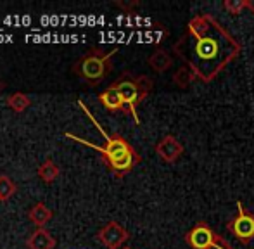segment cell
I'll return each instance as SVG.
<instances>
[{
    "label": "cell",
    "instance_id": "cell-1",
    "mask_svg": "<svg viewBox=\"0 0 254 249\" xmlns=\"http://www.w3.org/2000/svg\"><path fill=\"white\" fill-rule=\"evenodd\" d=\"M177 58L204 83H211L241 56L242 44L211 14L192 17L185 33L173 45Z\"/></svg>",
    "mask_w": 254,
    "mask_h": 249
},
{
    "label": "cell",
    "instance_id": "cell-2",
    "mask_svg": "<svg viewBox=\"0 0 254 249\" xmlns=\"http://www.w3.org/2000/svg\"><path fill=\"white\" fill-rule=\"evenodd\" d=\"M78 106L83 109L85 115H87L88 118L94 122L95 128H97V130L101 131L102 137L106 138V145H95V144H92V142L83 140V138L76 137V135H73V133H64V137L73 138V140L80 142V144H83V145H88V147H92L94 151L101 152L102 161L106 163L107 170H109V172L113 173L114 177L121 179V177L128 175V173H130L131 170H133L135 166H137L138 163L142 161L140 154L135 151V147L127 140V138L123 137V135H120V133L107 135L106 130H104L101 124H99V122L94 118V115L90 113V109H88L87 106L83 104V102L78 101Z\"/></svg>",
    "mask_w": 254,
    "mask_h": 249
},
{
    "label": "cell",
    "instance_id": "cell-3",
    "mask_svg": "<svg viewBox=\"0 0 254 249\" xmlns=\"http://www.w3.org/2000/svg\"><path fill=\"white\" fill-rule=\"evenodd\" d=\"M113 87L120 92L121 99L125 102V109H127V115L133 118L135 124H140V118H138V106L147 99V95L151 94L154 81L151 76L147 74H138L133 76L130 71L123 73L116 81L113 83Z\"/></svg>",
    "mask_w": 254,
    "mask_h": 249
},
{
    "label": "cell",
    "instance_id": "cell-4",
    "mask_svg": "<svg viewBox=\"0 0 254 249\" xmlns=\"http://www.w3.org/2000/svg\"><path fill=\"white\" fill-rule=\"evenodd\" d=\"M118 54V49L104 52L102 49H90L85 56H81L73 66V73L76 76L88 81V85H99L113 69V58Z\"/></svg>",
    "mask_w": 254,
    "mask_h": 249
},
{
    "label": "cell",
    "instance_id": "cell-5",
    "mask_svg": "<svg viewBox=\"0 0 254 249\" xmlns=\"http://www.w3.org/2000/svg\"><path fill=\"white\" fill-rule=\"evenodd\" d=\"M185 243L192 249H213V248H225V249H234L227 239L216 234L206 222H197V225L192 227L187 234H185Z\"/></svg>",
    "mask_w": 254,
    "mask_h": 249
},
{
    "label": "cell",
    "instance_id": "cell-6",
    "mask_svg": "<svg viewBox=\"0 0 254 249\" xmlns=\"http://www.w3.org/2000/svg\"><path fill=\"white\" fill-rule=\"evenodd\" d=\"M227 229L239 243L246 246L254 239V215L244 208L241 201H237V215L227 223Z\"/></svg>",
    "mask_w": 254,
    "mask_h": 249
},
{
    "label": "cell",
    "instance_id": "cell-7",
    "mask_svg": "<svg viewBox=\"0 0 254 249\" xmlns=\"http://www.w3.org/2000/svg\"><path fill=\"white\" fill-rule=\"evenodd\" d=\"M95 237L107 249H123V244L130 239V234L125 227H121L120 223L113 220V222H107Z\"/></svg>",
    "mask_w": 254,
    "mask_h": 249
},
{
    "label": "cell",
    "instance_id": "cell-8",
    "mask_svg": "<svg viewBox=\"0 0 254 249\" xmlns=\"http://www.w3.org/2000/svg\"><path fill=\"white\" fill-rule=\"evenodd\" d=\"M154 151L157 152L161 159L164 163H177L178 158L184 154V145L180 144L175 135H164L156 145H154Z\"/></svg>",
    "mask_w": 254,
    "mask_h": 249
},
{
    "label": "cell",
    "instance_id": "cell-9",
    "mask_svg": "<svg viewBox=\"0 0 254 249\" xmlns=\"http://www.w3.org/2000/svg\"><path fill=\"white\" fill-rule=\"evenodd\" d=\"M99 102H101L107 111H111V113H125V115H127L123 99H121L120 92H118L113 85H109L106 90L99 94Z\"/></svg>",
    "mask_w": 254,
    "mask_h": 249
},
{
    "label": "cell",
    "instance_id": "cell-10",
    "mask_svg": "<svg viewBox=\"0 0 254 249\" xmlns=\"http://www.w3.org/2000/svg\"><path fill=\"white\" fill-rule=\"evenodd\" d=\"M173 62L175 59L171 58V54L168 51H164V49H156V51L151 52V56L147 58V64L151 66L152 71H156V73H166V71H170L171 67H173Z\"/></svg>",
    "mask_w": 254,
    "mask_h": 249
},
{
    "label": "cell",
    "instance_id": "cell-11",
    "mask_svg": "<svg viewBox=\"0 0 254 249\" xmlns=\"http://www.w3.org/2000/svg\"><path fill=\"white\" fill-rule=\"evenodd\" d=\"M56 246H57V241L45 229H35V232L26 239L28 249H54Z\"/></svg>",
    "mask_w": 254,
    "mask_h": 249
},
{
    "label": "cell",
    "instance_id": "cell-12",
    "mask_svg": "<svg viewBox=\"0 0 254 249\" xmlns=\"http://www.w3.org/2000/svg\"><path fill=\"white\" fill-rule=\"evenodd\" d=\"M52 216H54L52 209L47 208V204H44V202H37V204L31 206V209L28 211V218L31 220V223H33L37 229H45V225L51 222Z\"/></svg>",
    "mask_w": 254,
    "mask_h": 249
},
{
    "label": "cell",
    "instance_id": "cell-13",
    "mask_svg": "<svg viewBox=\"0 0 254 249\" xmlns=\"http://www.w3.org/2000/svg\"><path fill=\"white\" fill-rule=\"evenodd\" d=\"M194 80H197V76H195V73L189 66H180L173 73V83L177 85L180 90H187V88L194 83Z\"/></svg>",
    "mask_w": 254,
    "mask_h": 249
},
{
    "label": "cell",
    "instance_id": "cell-14",
    "mask_svg": "<svg viewBox=\"0 0 254 249\" xmlns=\"http://www.w3.org/2000/svg\"><path fill=\"white\" fill-rule=\"evenodd\" d=\"M37 173H38V177H40V180H44L45 184H52L54 180L59 179L61 170H59V166H57L56 161H52V159H45V161L38 166Z\"/></svg>",
    "mask_w": 254,
    "mask_h": 249
},
{
    "label": "cell",
    "instance_id": "cell-15",
    "mask_svg": "<svg viewBox=\"0 0 254 249\" xmlns=\"http://www.w3.org/2000/svg\"><path fill=\"white\" fill-rule=\"evenodd\" d=\"M5 104L9 106L14 113H23L30 108L31 99L28 97L26 94H23V92H16V94L9 95V97L5 99Z\"/></svg>",
    "mask_w": 254,
    "mask_h": 249
},
{
    "label": "cell",
    "instance_id": "cell-16",
    "mask_svg": "<svg viewBox=\"0 0 254 249\" xmlns=\"http://www.w3.org/2000/svg\"><path fill=\"white\" fill-rule=\"evenodd\" d=\"M17 187L7 175H0V202H5L16 194Z\"/></svg>",
    "mask_w": 254,
    "mask_h": 249
},
{
    "label": "cell",
    "instance_id": "cell-17",
    "mask_svg": "<svg viewBox=\"0 0 254 249\" xmlns=\"http://www.w3.org/2000/svg\"><path fill=\"white\" fill-rule=\"evenodd\" d=\"M223 9L232 16H239L246 9V0H225Z\"/></svg>",
    "mask_w": 254,
    "mask_h": 249
},
{
    "label": "cell",
    "instance_id": "cell-18",
    "mask_svg": "<svg viewBox=\"0 0 254 249\" xmlns=\"http://www.w3.org/2000/svg\"><path fill=\"white\" fill-rule=\"evenodd\" d=\"M116 5L120 7V9L130 10L131 7H137V5H138V2H131V3H125V2H116Z\"/></svg>",
    "mask_w": 254,
    "mask_h": 249
},
{
    "label": "cell",
    "instance_id": "cell-19",
    "mask_svg": "<svg viewBox=\"0 0 254 249\" xmlns=\"http://www.w3.org/2000/svg\"><path fill=\"white\" fill-rule=\"evenodd\" d=\"M246 9L251 14H254V0H246Z\"/></svg>",
    "mask_w": 254,
    "mask_h": 249
},
{
    "label": "cell",
    "instance_id": "cell-20",
    "mask_svg": "<svg viewBox=\"0 0 254 249\" xmlns=\"http://www.w3.org/2000/svg\"><path fill=\"white\" fill-rule=\"evenodd\" d=\"M3 90H5V81H3L2 78H0V94H2Z\"/></svg>",
    "mask_w": 254,
    "mask_h": 249
},
{
    "label": "cell",
    "instance_id": "cell-21",
    "mask_svg": "<svg viewBox=\"0 0 254 249\" xmlns=\"http://www.w3.org/2000/svg\"><path fill=\"white\" fill-rule=\"evenodd\" d=\"M123 249H131V248H123Z\"/></svg>",
    "mask_w": 254,
    "mask_h": 249
}]
</instances>
